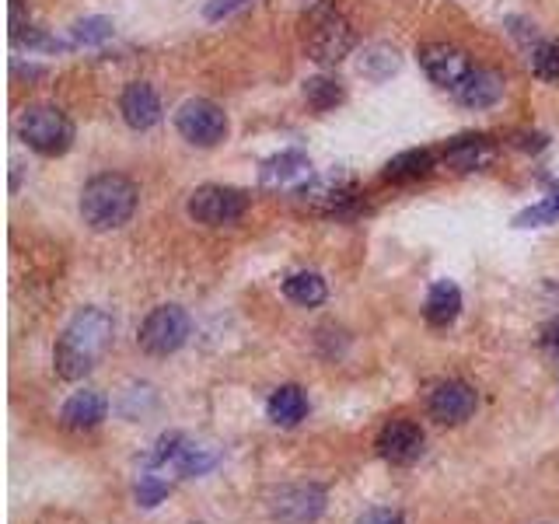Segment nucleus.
I'll return each mask as SVG.
<instances>
[{
  "label": "nucleus",
  "mask_w": 559,
  "mask_h": 524,
  "mask_svg": "<svg viewBox=\"0 0 559 524\" xmlns=\"http://www.w3.org/2000/svg\"><path fill=\"white\" fill-rule=\"evenodd\" d=\"M420 67L427 70V77L437 88L448 91H458L465 77L472 74L469 53L451 46V42H427V46H420Z\"/></svg>",
  "instance_id": "obj_8"
},
{
  "label": "nucleus",
  "mask_w": 559,
  "mask_h": 524,
  "mask_svg": "<svg viewBox=\"0 0 559 524\" xmlns=\"http://www.w3.org/2000/svg\"><path fill=\"white\" fill-rule=\"evenodd\" d=\"M70 39H74V46H102L105 39H112V21L98 18V14L95 18H84L70 28Z\"/></svg>",
  "instance_id": "obj_24"
},
{
  "label": "nucleus",
  "mask_w": 559,
  "mask_h": 524,
  "mask_svg": "<svg viewBox=\"0 0 559 524\" xmlns=\"http://www.w3.org/2000/svg\"><path fill=\"white\" fill-rule=\"evenodd\" d=\"M532 70L542 81H559V39L539 42L532 53Z\"/></svg>",
  "instance_id": "obj_25"
},
{
  "label": "nucleus",
  "mask_w": 559,
  "mask_h": 524,
  "mask_svg": "<svg viewBox=\"0 0 559 524\" xmlns=\"http://www.w3.org/2000/svg\"><path fill=\"white\" fill-rule=\"evenodd\" d=\"M559 217V207L553 200L546 203H535V207L521 210L518 217H514V228H542V224H553Z\"/></svg>",
  "instance_id": "obj_27"
},
{
  "label": "nucleus",
  "mask_w": 559,
  "mask_h": 524,
  "mask_svg": "<svg viewBox=\"0 0 559 524\" xmlns=\"http://www.w3.org/2000/svg\"><path fill=\"white\" fill-rule=\"evenodd\" d=\"M325 511V493L318 486H287L270 500V514L280 524H311Z\"/></svg>",
  "instance_id": "obj_9"
},
{
  "label": "nucleus",
  "mask_w": 559,
  "mask_h": 524,
  "mask_svg": "<svg viewBox=\"0 0 559 524\" xmlns=\"http://www.w3.org/2000/svg\"><path fill=\"white\" fill-rule=\"evenodd\" d=\"M455 98L465 109H490V105H497L504 98V77L490 67H472V74L455 91Z\"/></svg>",
  "instance_id": "obj_15"
},
{
  "label": "nucleus",
  "mask_w": 559,
  "mask_h": 524,
  "mask_svg": "<svg viewBox=\"0 0 559 524\" xmlns=\"http://www.w3.org/2000/svg\"><path fill=\"white\" fill-rule=\"evenodd\" d=\"M242 4H245V0H210V4H207V18L217 21V18H224V14L238 11Z\"/></svg>",
  "instance_id": "obj_29"
},
{
  "label": "nucleus",
  "mask_w": 559,
  "mask_h": 524,
  "mask_svg": "<svg viewBox=\"0 0 559 524\" xmlns=\"http://www.w3.org/2000/svg\"><path fill=\"white\" fill-rule=\"evenodd\" d=\"M249 210V196L242 189L231 186H200L189 196V217L207 228H224V224H235Z\"/></svg>",
  "instance_id": "obj_6"
},
{
  "label": "nucleus",
  "mask_w": 559,
  "mask_h": 524,
  "mask_svg": "<svg viewBox=\"0 0 559 524\" xmlns=\"http://www.w3.org/2000/svg\"><path fill=\"white\" fill-rule=\"evenodd\" d=\"M353 524H406V521H402L399 511H388V507H374V511L360 514V518L353 521Z\"/></svg>",
  "instance_id": "obj_28"
},
{
  "label": "nucleus",
  "mask_w": 559,
  "mask_h": 524,
  "mask_svg": "<svg viewBox=\"0 0 559 524\" xmlns=\"http://www.w3.org/2000/svg\"><path fill=\"white\" fill-rule=\"evenodd\" d=\"M518 147H525V151H542V147H546V137H542V133H532V137H518Z\"/></svg>",
  "instance_id": "obj_30"
},
{
  "label": "nucleus",
  "mask_w": 559,
  "mask_h": 524,
  "mask_svg": "<svg viewBox=\"0 0 559 524\" xmlns=\"http://www.w3.org/2000/svg\"><path fill=\"white\" fill-rule=\"evenodd\" d=\"M175 126L193 147H217L228 137V116H224L221 105L207 102V98H189L175 112Z\"/></svg>",
  "instance_id": "obj_7"
},
{
  "label": "nucleus",
  "mask_w": 559,
  "mask_h": 524,
  "mask_svg": "<svg viewBox=\"0 0 559 524\" xmlns=\"http://www.w3.org/2000/svg\"><path fill=\"white\" fill-rule=\"evenodd\" d=\"M476 388L465 385V381H444V385L434 388V395H430V416H434L437 423H451V427H458V423H465L472 413H476Z\"/></svg>",
  "instance_id": "obj_11"
},
{
  "label": "nucleus",
  "mask_w": 559,
  "mask_h": 524,
  "mask_svg": "<svg viewBox=\"0 0 559 524\" xmlns=\"http://www.w3.org/2000/svg\"><path fill=\"white\" fill-rule=\"evenodd\" d=\"M133 210H137V186L126 175H95L81 193V217L91 231L123 228L133 217Z\"/></svg>",
  "instance_id": "obj_2"
},
{
  "label": "nucleus",
  "mask_w": 559,
  "mask_h": 524,
  "mask_svg": "<svg viewBox=\"0 0 559 524\" xmlns=\"http://www.w3.org/2000/svg\"><path fill=\"white\" fill-rule=\"evenodd\" d=\"M430 168H434V154L423 147V151H406V154H399V158L388 161L381 179L385 182H413V179H423Z\"/></svg>",
  "instance_id": "obj_20"
},
{
  "label": "nucleus",
  "mask_w": 559,
  "mask_h": 524,
  "mask_svg": "<svg viewBox=\"0 0 559 524\" xmlns=\"http://www.w3.org/2000/svg\"><path fill=\"white\" fill-rule=\"evenodd\" d=\"M458 311H462V290H458L451 280L434 283L427 294V308H423L427 322L434 325V329H448V325L458 318Z\"/></svg>",
  "instance_id": "obj_17"
},
{
  "label": "nucleus",
  "mask_w": 559,
  "mask_h": 524,
  "mask_svg": "<svg viewBox=\"0 0 559 524\" xmlns=\"http://www.w3.org/2000/svg\"><path fill=\"white\" fill-rule=\"evenodd\" d=\"M21 140L32 147L42 158H56V154H67L74 144V123L67 119V112L56 109V105H32L25 109L18 123Z\"/></svg>",
  "instance_id": "obj_3"
},
{
  "label": "nucleus",
  "mask_w": 559,
  "mask_h": 524,
  "mask_svg": "<svg viewBox=\"0 0 559 524\" xmlns=\"http://www.w3.org/2000/svg\"><path fill=\"white\" fill-rule=\"evenodd\" d=\"M399 70V53L392 46H371L360 60V74L371 77V81H385Z\"/></svg>",
  "instance_id": "obj_23"
},
{
  "label": "nucleus",
  "mask_w": 559,
  "mask_h": 524,
  "mask_svg": "<svg viewBox=\"0 0 559 524\" xmlns=\"http://www.w3.org/2000/svg\"><path fill=\"white\" fill-rule=\"evenodd\" d=\"M493 154H497V147L486 133H465V137H455L444 147V165L455 168V172H479V168L490 165Z\"/></svg>",
  "instance_id": "obj_12"
},
{
  "label": "nucleus",
  "mask_w": 559,
  "mask_h": 524,
  "mask_svg": "<svg viewBox=\"0 0 559 524\" xmlns=\"http://www.w3.org/2000/svg\"><path fill=\"white\" fill-rule=\"evenodd\" d=\"M105 409H109L105 395L77 392V395H70V399L63 402L60 420H63V427H70V430H91V427H98V423L105 420Z\"/></svg>",
  "instance_id": "obj_16"
},
{
  "label": "nucleus",
  "mask_w": 559,
  "mask_h": 524,
  "mask_svg": "<svg viewBox=\"0 0 559 524\" xmlns=\"http://www.w3.org/2000/svg\"><path fill=\"white\" fill-rule=\"evenodd\" d=\"M546 189H549V200L559 207V182H546Z\"/></svg>",
  "instance_id": "obj_31"
},
{
  "label": "nucleus",
  "mask_w": 559,
  "mask_h": 524,
  "mask_svg": "<svg viewBox=\"0 0 559 524\" xmlns=\"http://www.w3.org/2000/svg\"><path fill=\"white\" fill-rule=\"evenodd\" d=\"M304 49L315 63L332 67L353 49V28L336 7H315L308 14V32H304Z\"/></svg>",
  "instance_id": "obj_4"
},
{
  "label": "nucleus",
  "mask_w": 559,
  "mask_h": 524,
  "mask_svg": "<svg viewBox=\"0 0 559 524\" xmlns=\"http://www.w3.org/2000/svg\"><path fill=\"white\" fill-rule=\"evenodd\" d=\"M304 98L315 112H329L343 102V84L332 81V77H308L304 81Z\"/></svg>",
  "instance_id": "obj_22"
},
{
  "label": "nucleus",
  "mask_w": 559,
  "mask_h": 524,
  "mask_svg": "<svg viewBox=\"0 0 559 524\" xmlns=\"http://www.w3.org/2000/svg\"><path fill=\"white\" fill-rule=\"evenodd\" d=\"M297 200L308 210H318V214H343V210L357 200V189L343 179H325V182L301 186L297 189Z\"/></svg>",
  "instance_id": "obj_13"
},
{
  "label": "nucleus",
  "mask_w": 559,
  "mask_h": 524,
  "mask_svg": "<svg viewBox=\"0 0 559 524\" xmlns=\"http://www.w3.org/2000/svg\"><path fill=\"white\" fill-rule=\"evenodd\" d=\"M283 294L301 308H315L325 301V280L318 273H294L283 280Z\"/></svg>",
  "instance_id": "obj_21"
},
{
  "label": "nucleus",
  "mask_w": 559,
  "mask_h": 524,
  "mask_svg": "<svg viewBox=\"0 0 559 524\" xmlns=\"http://www.w3.org/2000/svg\"><path fill=\"white\" fill-rule=\"evenodd\" d=\"M189 339V315L179 304H161L140 325V350L151 357H168V353L182 350V343Z\"/></svg>",
  "instance_id": "obj_5"
},
{
  "label": "nucleus",
  "mask_w": 559,
  "mask_h": 524,
  "mask_svg": "<svg viewBox=\"0 0 559 524\" xmlns=\"http://www.w3.org/2000/svg\"><path fill=\"white\" fill-rule=\"evenodd\" d=\"M378 455L392 465H413L423 455V430L413 420H392L378 434Z\"/></svg>",
  "instance_id": "obj_10"
},
{
  "label": "nucleus",
  "mask_w": 559,
  "mask_h": 524,
  "mask_svg": "<svg viewBox=\"0 0 559 524\" xmlns=\"http://www.w3.org/2000/svg\"><path fill=\"white\" fill-rule=\"evenodd\" d=\"M308 168L311 165L301 151H283V154H277V158L266 161L259 179H263L266 186H290V182L308 179Z\"/></svg>",
  "instance_id": "obj_19"
},
{
  "label": "nucleus",
  "mask_w": 559,
  "mask_h": 524,
  "mask_svg": "<svg viewBox=\"0 0 559 524\" xmlns=\"http://www.w3.org/2000/svg\"><path fill=\"white\" fill-rule=\"evenodd\" d=\"M266 413H270V420L277 427H297L304 420V413H308V399H304V392L297 385H283L270 395Z\"/></svg>",
  "instance_id": "obj_18"
},
{
  "label": "nucleus",
  "mask_w": 559,
  "mask_h": 524,
  "mask_svg": "<svg viewBox=\"0 0 559 524\" xmlns=\"http://www.w3.org/2000/svg\"><path fill=\"white\" fill-rule=\"evenodd\" d=\"M119 112H123V119L133 126V130H151V126L161 119L158 91H154L151 84H144V81L126 84L123 98H119Z\"/></svg>",
  "instance_id": "obj_14"
},
{
  "label": "nucleus",
  "mask_w": 559,
  "mask_h": 524,
  "mask_svg": "<svg viewBox=\"0 0 559 524\" xmlns=\"http://www.w3.org/2000/svg\"><path fill=\"white\" fill-rule=\"evenodd\" d=\"M133 493H137V504L140 507H154V504H161V500L168 497V483L158 476V472L147 469L144 476L137 479V490H133Z\"/></svg>",
  "instance_id": "obj_26"
},
{
  "label": "nucleus",
  "mask_w": 559,
  "mask_h": 524,
  "mask_svg": "<svg viewBox=\"0 0 559 524\" xmlns=\"http://www.w3.org/2000/svg\"><path fill=\"white\" fill-rule=\"evenodd\" d=\"M112 343V318L102 308H81L56 343L53 364L63 381H81Z\"/></svg>",
  "instance_id": "obj_1"
}]
</instances>
